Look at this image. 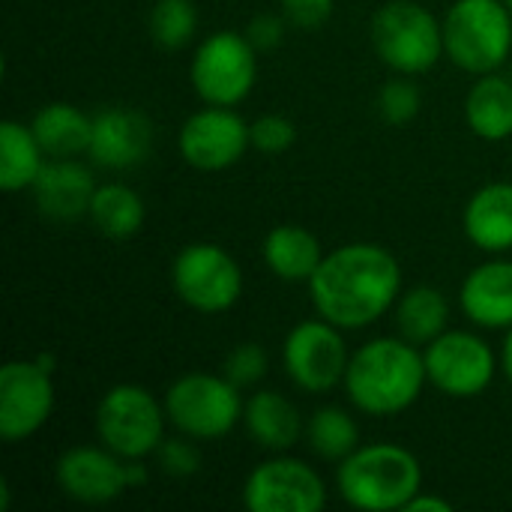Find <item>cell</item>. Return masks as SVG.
<instances>
[{"label": "cell", "mask_w": 512, "mask_h": 512, "mask_svg": "<svg viewBox=\"0 0 512 512\" xmlns=\"http://www.w3.org/2000/svg\"><path fill=\"white\" fill-rule=\"evenodd\" d=\"M315 312L339 330L381 321L402 297V267L381 243H345L324 255L309 279Z\"/></svg>", "instance_id": "6da1fadb"}, {"label": "cell", "mask_w": 512, "mask_h": 512, "mask_svg": "<svg viewBox=\"0 0 512 512\" xmlns=\"http://www.w3.org/2000/svg\"><path fill=\"white\" fill-rule=\"evenodd\" d=\"M429 384L426 360L417 345L402 336H381L360 345L345 372V393L360 414L396 417L408 411Z\"/></svg>", "instance_id": "7a4b0ae2"}, {"label": "cell", "mask_w": 512, "mask_h": 512, "mask_svg": "<svg viewBox=\"0 0 512 512\" xmlns=\"http://www.w3.org/2000/svg\"><path fill=\"white\" fill-rule=\"evenodd\" d=\"M336 489L354 510H405L408 501L423 489V468L420 459L402 444H360L348 459L339 462Z\"/></svg>", "instance_id": "3957f363"}, {"label": "cell", "mask_w": 512, "mask_h": 512, "mask_svg": "<svg viewBox=\"0 0 512 512\" xmlns=\"http://www.w3.org/2000/svg\"><path fill=\"white\" fill-rule=\"evenodd\" d=\"M512 51V9L504 0H456L444 15V54L465 72H498Z\"/></svg>", "instance_id": "277c9868"}, {"label": "cell", "mask_w": 512, "mask_h": 512, "mask_svg": "<svg viewBox=\"0 0 512 512\" xmlns=\"http://www.w3.org/2000/svg\"><path fill=\"white\" fill-rule=\"evenodd\" d=\"M372 45L399 75H423L444 57V21L417 0H390L372 15Z\"/></svg>", "instance_id": "5b68a950"}, {"label": "cell", "mask_w": 512, "mask_h": 512, "mask_svg": "<svg viewBox=\"0 0 512 512\" xmlns=\"http://www.w3.org/2000/svg\"><path fill=\"white\" fill-rule=\"evenodd\" d=\"M162 402L168 423L192 441H219L231 435L243 420L246 405L240 399V387H234L225 375L210 372H189L177 378Z\"/></svg>", "instance_id": "8992f818"}, {"label": "cell", "mask_w": 512, "mask_h": 512, "mask_svg": "<svg viewBox=\"0 0 512 512\" xmlns=\"http://www.w3.org/2000/svg\"><path fill=\"white\" fill-rule=\"evenodd\" d=\"M96 435L120 459H147L165 441V402L141 384H114L96 405Z\"/></svg>", "instance_id": "52a82bcc"}, {"label": "cell", "mask_w": 512, "mask_h": 512, "mask_svg": "<svg viewBox=\"0 0 512 512\" xmlns=\"http://www.w3.org/2000/svg\"><path fill=\"white\" fill-rule=\"evenodd\" d=\"M189 78L201 102L207 105H240L258 78V51L246 39V33L237 30H219L198 42Z\"/></svg>", "instance_id": "ba28073f"}, {"label": "cell", "mask_w": 512, "mask_h": 512, "mask_svg": "<svg viewBox=\"0 0 512 512\" xmlns=\"http://www.w3.org/2000/svg\"><path fill=\"white\" fill-rule=\"evenodd\" d=\"M171 285L189 309L219 315L237 306L243 294V273L228 249L216 243H189L174 258Z\"/></svg>", "instance_id": "9c48e42d"}, {"label": "cell", "mask_w": 512, "mask_h": 512, "mask_svg": "<svg viewBox=\"0 0 512 512\" xmlns=\"http://www.w3.org/2000/svg\"><path fill=\"white\" fill-rule=\"evenodd\" d=\"M342 333L345 330L324 321L321 315L315 321H300L297 327H291L282 342V366L297 390L324 396L345 381L351 354Z\"/></svg>", "instance_id": "30bf717a"}, {"label": "cell", "mask_w": 512, "mask_h": 512, "mask_svg": "<svg viewBox=\"0 0 512 512\" xmlns=\"http://www.w3.org/2000/svg\"><path fill=\"white\" fill-rule=\"evenodd\" d=\"M429 384L450 399L483 396L498 372L492 345L471 330H444L423 348Z\"/></svg>", "instance_id": "8fae6325"}, {"label": "cell", "mask_w": 512, "mask_h": 512, "mask_svg": "<svg viewBox=\"0 0 512 512\" xmlns=\"http://www.w3.org/2000/svg\"><path fill=\"white\" fill-rule=\"evenodd\" d=\"M54 411L51 360H9L0 369V438L6 444L36 435Z\"/></svg>", "instance_id": "7c38bea8"}, {"label": "cell", "mask_w": 512, "mask_h": 512, "mask_svg": "<svg viewBox=\"0 0 512 512\" xmlns=\"http://www.w3.org/2000/svg\"><path fill=\"white\" fill-rule=\"evenodd\" d=\"M243 504L252 512H321L327 507V486L303 459L276 456L246 477Z\"/></svg>", "instance_id": "4fadbf2b"}, {"label": "cell", "mask_w": 512, "mask_h": 512, "mask_svg": "<svg viewBox=\"0 0 512 512\" xmlns=\"http://www.w3.org/2000/svg\"><path fill=\"white\" fill-rule=\"evenodd\" d=\"M252 147L249 123L225 105H207L189 114L177 135V150L198 171H225Z\"/></svg>", "instance_id": "5bb4252c"}, {"label": "cell", "mask_w": 512, "mask_h": 512, "mask_svg": "<svg viewBox=\"0 0 512 512\" xmlns=\"http://www.w3.org/2000/svg\"><path fill=\"white\" fill-rule=\"evenodd\" d=\"M57 486L66 498L78 504H111L129 489L126 459L102 447H72L57 459Z\"/></svg>", "instance_id": "9a60e30c"}, {"label": "cell", "mask_w": 512, "mask_h": 512, "mask_svg": "<svg viewBox=\"0 0 512 512\" xmlns=\"http://www.w3.org/2000/svg\"><path fill=\"white\" fill-rule=\"evenodd\" d=\"M153 150V123L147 114L111 105L93 114V135H90V162L108 171H123L141 165Z\"/></svg>", "instance_id": "2e32d148"}, {"label": "cell", "mask_w": 512, "mask_h": 512, "mask_svg": "<svg viewBox=\"0 0 512 512\" xmlns=\"http://www.w3.org/2000/svg\"><path fill=\"white\" fill-rule=\"evenodd\" d=\"M93 171L78 159H48L36 177L33 201L36 210L51 222H75L90 216V201L96 192Z\"/></svg>", "instance_id": "e0dca14e"}, {"label": "cell", "mask_w": 512, "mask_h": 512, "mask_svg": "<svg viewBox=\"0 0 512 512\" xmlns=\"http://www.w3.org/2000/svg\"><path fill=\"white\" fill-rule=\"evenodd\" d=\"M459 306L465 318L483 330L512 327V261L492 258L474 267L459 291Z\"/></svg>", "instance_id": "ac0fdd59"}, {"label": "cell", "mask_w": 512, "mask_h": 512, "mask_svg": "<svg viewBox=\"0 0 512 512\" xmlns=\"http://www.w3.org/2000/svg\"><path fill=\"white\" fill-rule=\"evenodd\" d=\"M465 234L489 255L512 249V183H486L465 204Z\"/></svg>", "instance_id": "d6986e66"}, {"label": "cell", "mask_w": 512, "mask_h": 512, "mask_svg": "<svg viewBox=\"0 0 512 512\" xmlns=\"http://www.w3.org/2000/svg\"><path fill=\"white\" fill-rule=\"evenodd\" d=\"M243 426L249 438L270 453H285L306 435L297 405L276 390H258L249 396L243 405Z\"/></svg>", "instance_id": "ffe728a7"}, {"label": "cell", "mask_w": 512, "mask_h": 512, "mask_svg": "<svg viewBox=\"0 0 512 512\" xmlns=\"http://www.w3.org/2000/svg\"><path fill=\"white\" fill-rule=\"evenodd\" d=\"M264 264L282 282H309L324 261L321 240L303 225H276L261 243Z\"/></svg>", "instance_id": "44dd1931"}, {"label": "cell", "mask_w": 512, "mask_h": 512, "mask_svg": "<svg viewBox=\"0 0 512 512\" xmlns=\"http://www.w3.org/2000/svg\"><path fill=\"white\" fill-rule=\"evenodd\" d=\"M48 159H78L90 150L93 117L69 102H48L30 123Z\"/></svg>", "instance_id": "7402d4cb"}, {"label": "cell", "mask_w": 512, "mask_h": 512, "mask_svg": "<svg viewBox=\"0 0 512 512\" xmlns=\"http://www.w3.org/2000/svg\"><path fill=\"white\" fill-rule=\"evenodd\" d=\"M468 129L483 141L512 138V81L498 72H486L468 90L465 99Z\"/></svg>", "instance_id": "603a6c76"}, {"label": "cell", "mask_w": 512, "mask_h": 512, "mask_svg": "<svg viewBox=\"0 0 512 512\" xmlns=\"http://www.w3.org/2000/svg\"><path fill=\"white\" fill-rule=\"evenodd\" d=\"M450 324V303L444 291L432 285H417L402 291L396 300V330L417 348H426Z\"/></svg>", "instance_id": "cb8c5ba5"}, {"label": "cell", "mask_w": 512, "mask_h": 512, "mask_svg": "<svg viewBox=\"0 0 512 512\" xmlns=\"http://www.w3.org/2000/svg\"><path fill=\"white\" fill-rule=\"evenodd\" d=\"M45 162L48 156L30 126L18 120L0 123V189L3 192L30 189Z\"/></svg>", "instance_id": "d4e9b609"}, {"label": "cell", "mask_w": 512, "mask_h": 512, "mask_svg": "<svg viewBox=\"0 0 512 512\" xmlns=\"http://www.w3.org/2000/svg\"><path fill=\"white\" fill-rule=\"evenodd\" d=\"M144 201L126 183H99L90 201L93 225L111 240H129L144 225Z\"/></svg>", "instance_id": "484cf974"}, {"label": "cell", "mask_w": 512, "mask_h": 512, "mask_svg": "<svg viewBox=\"0 0 512 512\" xmlns=\"http://www.w3.org/2000/svg\"><path fill=\"white\" fill-rule=\"evenodd\" d=\"M306 441L315 456L339 465L360 447V426L345 408L327 405V408H318L312 420L306 423Z\"/></svg>", "instance_id": "4316f807"}, {"label": "cell", "mask_w": 512, "mask_h": 512, "mask_svg": "<svg viewBox=\"0 0 512 512\" xmlns=\"http://www.w3.org/2000/svg\"><path fill=\"white\" fill-rule=\"evenodd\" d=\"M198 30V12L192 0H156L150 12V36L159 48L177 51L192 42Z\"/></svg>", "instance_id": "83f0119b"}, {"label": "cell", "mask_w": 512, "mask_h": 512, "mask_svg": "<svg viewBox=\"0 0 512 512\" xmlns=\"http://www.w3.org/2000/svg\"><path fill=\"white\" fill-rule=\"evenodd\" d=\"M420 108H423V96H420V87L411 81V75L387 81L378 93V111L390 126L411 123L420 114Z\"/></svg>", "instance_id": "f1b7e54d"}, {"label": "cell", "mask_w": 512, "mask_h": 512, "mask_svg": "<svg viewBox=\"0 0 512 512\" xmlns=\"http://www.w3.org/2000/svg\"><path fill=\"white\" fill-rule=\"evenodd\" d=\"M249 138H252V147L258 153L279 156V153L294 147L297 126L288 117H282V114H261L258 120L249 123Z\"/></svg>", "instance_id": "f546056e"}, {"label": "cell", "mask_w": 512, "mask_h": 512, "mask_svg": "<svg viewBox=\"0 0 512 512\" xmlns=\"http://www.w3.org/2000/svg\"><path fill=\"white\" fill-rule=\"evenodd\" d=\"M222 375H225L234 387H240V390L261 384L264 375H267V351H264L261 345H255V342L237 345V348L225 357Z\"/></svg>", "instance_id": "4dcf8cb0"}, {"label": "cell", "mask_w": 512, "mask_h": 512, "mask_svg": "<svg viewBox=\"0 0 512 512\" xmlns=\"http://www.w3.org/2000/svg\"><path fill=\"white\" fill-rule=\"evenodd\" d=\"M159 468L171 477H192L201 471V453L192 444V438L180 435V438H165L159 444V450L153 453Z\"/></svg>", "instance_id": "1f68e13d"}, {"label": "cell", "mask_w": 512, "mask_h": 512, "mask_svg": "<svg viewBox=\"0 0 512 512\" xmlns=\"http://www.w3.org/2000/svg\"><path fill=\"white\" fill-rule=\"evenodd\" d=\"M279 6L288 24L300 30H318L321 24L330 21L336 0H279Z\"/></svg>", "instance_id": "d6a6232c"}, {"label": "cell", "mask_w": 512, "mask_h": 512, "mask_svg": "<svg viewBox=\"0 0 512 512\" xmlns=\"http://www.w3.org/2000/svg\"><path fill=\"white\" fill-rule=\"evenodd\" d=\"M285 21H288L285 15L261 12V15H255V18L249 21L246 39L255 45L258 54H267V51H273V48L282 45V39H285Z\"/></svg>", "instance_id": "836d02e7"}, {"label": "cell", "mask_w": 512, "mask_h": 512, "mask_svg": "<svg viewBox=\"0 0 512 512\" xmlns=\"http://www.w3.org/2000/svg\"><path fill=\"white\" fill-rule=\"evenodd\" d=\"M405 512H453V504L444 501V498H438V495H426V492L420 489V492L408 501Z\"/></svg>", "instance_id": "e575fe53"}, {"label": "cell", "mask_w": 512, "mask_h": 512, "mask_svg": "<svg viewBox=\"0 0 512 512\" xmlns=\"http://www.w3.org/2000/svg\"><path fill=\"white\" fill-rule=\"evenodd\" d=\"M501 369H504L507 381L512 384V327L507 330V339H504V351H501Z\"/></svg>", "instance_id": "d590c367"}, {"label": "cell", "mask_w": 512, "mask_h": 512, "mask_svg": "<svg viewBox=\"0 0 512 512\" xmlns=\"http://www.w3.org/2000/svg\"><path fill=\"white\" fill-rule=\"evenodd\" d=\"M504 3H507V6H510V9H512V0H504Z\"/></svg>", "instance_id": "8d00e7d4"}]
</instances>
